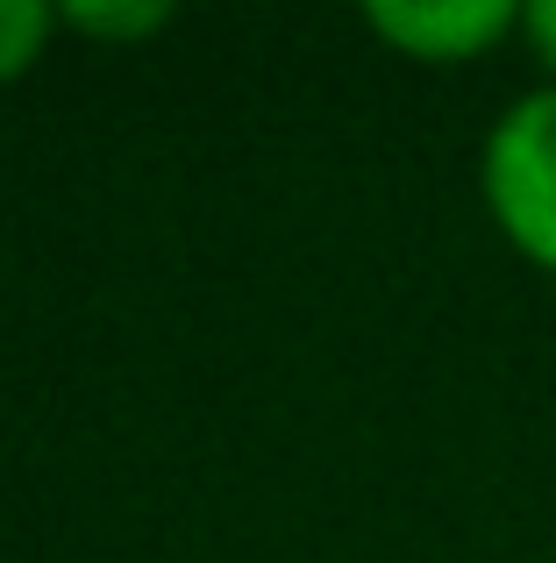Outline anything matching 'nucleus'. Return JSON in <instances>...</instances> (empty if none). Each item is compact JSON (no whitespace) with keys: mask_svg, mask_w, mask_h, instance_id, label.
<instances>
[{"mask_svg":"<svg viewBox=\"0 0 556 563\" xmlns=\"http://www.w3.org/2000/svg\"><path fill=\"white\" fill-rule=\"evenodd\" d=\"M478 186H486V207L507 243L529 264L556 272V79L521 93L492 122L486 157H478Z\"/></svg>","mask_w":556,"mask_h":563,"instance_id":"obj_1","label":"nucleus"},{"mask_svg":"<svg viewBox=\"0 0 556 563\" xmlns=\"http://www.w3.org/2000/svg\"><path fill=\"white\" fill-rule=\"evenodd\" d=\"M364 22L421 65H464V57L492 51L507 29H521V8L514 0H371Z\"/></svg>","mask_w":556,"mask_h":563,"instance_id":"obj_2","label":"nucleus"},{"mask_svg":"<svg viewBox=\"0 0 556 563\" xmlns=\"http://www.w3.org/2000/svg\"><path fill=\"white\" fill-rule=\"evenodd\" d=\"M57 22L79 29V36H108V43H136V36H157L171 22L165 0H71L57 8Z\"/></svg>","mask_w":556,"mask_h":563,"instance_id":"obj_3","label":"nucleus"},{"mask_svg":"<svg viewBox=\"0 0 556 563\" xmlns=\"http://www.w3.org/2000/svg\"><path fill=\"white\" fill-rule=\"evenodd\" d=\"M51 29H57V8H43V0H0V79H22L43 57Z\"/></svg>","mask_w":556,"mask_h":563,"instance_id":"obj_4","label":"nucleus"},{"mask_svg":"<svg viewBox=\"0 0 556 563\" xmlns=\"http://www.w3.org/2000/svg\"><path fill=\"white\" fill-rule=\"evenodd\" d=\"M521 29H529L535 57L556 71V0H529V8H521Z\"/></svg>","mask_w":556,"mask_h":563,"instance_id":"obj_5","label":"nucleus"}]
</instances>
